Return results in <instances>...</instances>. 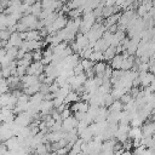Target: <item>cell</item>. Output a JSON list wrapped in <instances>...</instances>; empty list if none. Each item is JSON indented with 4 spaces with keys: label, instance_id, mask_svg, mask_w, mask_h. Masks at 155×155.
I'll list each match as a JSON object with an SVG mask.
<instances>
[{
    "label": "cell",
    "instance_id": "2",
    "mask_svg": "<svg viewBox=\"0 0 155 155\" xmlns=\"http://www.w3.org/2000/svg\"><path fill=\"white\" fill-rule=\"evenodd\" d=\"M0 155H2V154H0Z\"/></svg>",
    "mask_w": 155,
    "mask_h": 155
},
{
    "label": "cell",
    "instance_id": "1",
    "mask_svg": "<svg viewBox=\"0 0 155 155\" xmlns=\"http://www.w3.org/2000/svg\"><path fill=\"white\" fill-rule=\"evenodd\" d=\"M51 151V145L41 143L35 148V154L36 155H48Z\"/></svg>",
    "mask_w": 155,
    "mask_h": 155
}]
</instances>
